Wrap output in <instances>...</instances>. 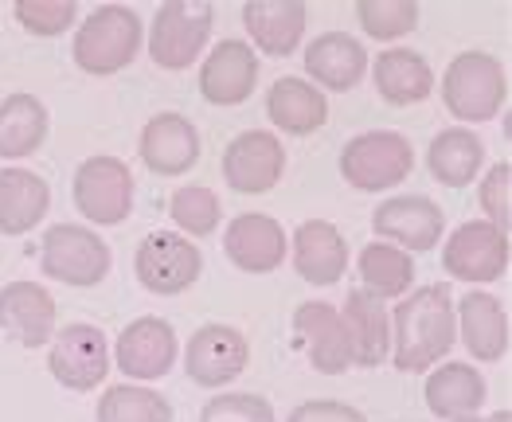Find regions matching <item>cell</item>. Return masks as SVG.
I'll return each instance as SVG.
<instances>
[{
	"label": "cell",
	"mask_w": 512,
	"mask_h": 422,
	"mask_svg": "<svg viewBox=\"0 0 512 422\" xmlns=\"http://www.w3.org/2000/svg\"><path fill=\"white\" fill-rule=\"evenodd\" d=\"M395 333V368L399 372H427L434 360H442L454 348V301L446 286L411 290L387 317Z\"/></svg>",
	"instance_id": "obj_1"
},
{
	"label": "cell",
	"mask_w": 512,
	"mask_h": 422,
	"mask_svg": "<svg viewBox=\"0 0 512 422\" xmlns=\"http://www.w3.org/2000/svg\"><path fill=\"white\" fill-rule=\"evenodd\" d=\"M141 47V20L126 4H102L83 20V28L75 32V63L86 75H118L133 63Z\"/></svg>",
	"instance_id": "obj_2"
},
{
	"label": "cell",
	"mask_w": 512,
	"mask_h": 422,
	"mask_svg": "<svg viewBox=\"0 0 512 422\" xmlns=\"http://www.w3.org/2000/svg\"><path fill=\"white\" fill-rule=\"evenodd\" d=\"M509 94L501 59L485 51H462L442 75V102L462 122H489Z\"/></svg>",
	"instance_id": "obj_3"
},
{
	"label": "cell",
	"mask_w": 512,
	"mask_h": 422,
	"mask_svg": "<svg viewBox=\"0 0 512 422\" xmlns=\"http://www.w3.org/2000/svg\"><path fill=\"white\" fill-rule=\"evenodd\" d=\"M415 169V149L403 133L395 129H368L360 137H352L341 153L344 180L356 192H384L395 188L399 180H407Z\"/></svg>",
	"instance_id": "obj_4"
},
{
	"label": "cell",
	"mask_w": 512,
	"mask_h": 422,
	"mask_svg": "<svg viewBox=\"0 0 512 422\" xmlns=\"http://www.w3.org/2000/svg\"><path fill=\"white\" fill-rule=\"evenodd\" d=\"M40 266L47 278L75 286V290H90L110 274V247L90 231V227H75V223H55L43 235Z\"/></svg>",
	"instance_id": "obj_5"
},
{
	"label": "cell",
	"mask_w": 512,
	"mask_h": 422,
	"mask_svg": "<svg viewBox=\"0 0 512 422\" xmlns=\"http://www.w3.org/2000/svg\"><path fill=\"white\" fill-rule=\"evenodd\" d=\"M212 4L204 0H169L157 8L153 16V32H149V55L157 67L165 71H184L192 67V59L204 51V43L212 36Z\"/></svg>",
	"instance_id": "obj_6"
},
{
	"label": "cell",
	"mask_w": 512,
	"mask_h": 422,
	"mask_svg": "<svg viewBox=\"0 0 512 422\" xmlns=\"http://www.w3.org/2000/svg\"><path fill=\"white\" fill-rule=\"evenodd\" d=\"M204 270V254L192 239L184 235H169V231H157V235H145L141 247L133 254V274L137 282L149 290V294L176 297L184 294Z\"/></svg>",
	"instance_id": "obj_7"
},
{
	"label": "cell",
	"mask_w": 512,
	"mask_h": 422,
	"mask_svg": "<svg viewBox=\"0 0 512 422\" xmlns=\"http://www.w3.org/2000/svg\"><path fill=\"white\" fill-rule=\"evenodd\" d=\"M75 208L98 227H118L133 211V176L118 157H86L75 172Z\"/></svg>",
	"instance_id": "obj_8"
},
{
	"label": "cell",
	"mask_w": 512,
	"mask_h": 422,
	"mask_svg": "<svg viewBox=\"0 0 512 422\" xmlns=\"http://www.w3.org/2000/svg\"><path fill=\"white\" fill-rule=\"evenodd\" d=\"M442 266L458 282H497L509 270V235L485 219H470L446 239Z\"/></svg>",
	"instance_id": "obj_9"
},
{
	"label": "cell",
	"mask_w": 512,
	"mask_h": 422,
	"mask_svg": "<svg viewBox=\"0 0 512 422\" xmlns=\"http://www.w3.org/2000/svg\"><path fill=\"white\" fill-rule=\"evenodd\" d=\"M282 172H286V145L266 129H247L223 149V180L243 196L270 192L282 180Z\"/></svg>",
	"instance_id": "obj_10"
},
{
	"label": "cell",
	"mask_w": 512,
	"mask_h": 422,
	"mask_svg": "<svg viewBox=\"0 0 512 422\" xmlns=\"http://www.w3.org/2000/svg\"><path fill=\"white\" fill-rule=\"evenodd\" d=\"M51 376L63 383L67 391H94L110 372V352L106 337L94 325H67L47 356Z\"/></svg>",
	"instance_id": "obj_11"
},
{
	"label": "cell",
	"mask_w": 512,
	"mask_h": 422,
	"mask_svg": "<svg viewBox=\"0 0 512 422\" xmlns=\"http://www.w3.org/2000/svg\"><path fill=\"white\" fill-rule=\"evenodd\" d=\"M247 356H251V348H247V337L239 329H231V325H204L188 340L184 368H188V380L200 383V387H223V383L243 376Z\"/></svg>",
	"instance_id": "obj_12"
},
{
	"label": "cell",
	"mask_w": 512,
	"mask_h": 422,
	"mask_svg": "<svg viewBox=\"0 0 512 422\" xmlns=\"http://www.w3.org/2000/svg\"><path fill=\"white\" fill-rule=\"evenodd\" d=\"M118 368L129 380H161L169 376L172 360H176V333L169 321L161 317H137L133 325L122 329L118 348H114Z\"/></svg>",
	"instance_id": "obj_13"
},
{
	"label": "cell",
	"mask_w": 512,
	"mask_h": 422,
	"mask_svg": "<svg viewBox=\"0 0 512 422\" xmlns=\"http://www.w3.org/2000/svg\"><path fill=\"white\" fill-rule=\"evenodd\" d=\"M223 251L247 274H270V270H278L286 262V231H282L278 219L247 211V215H235L227 223Z\"/></svg>",
	"instance_id": "obj_14"
},
{
	"label": "cell",
	"mask_w": 512,
	"mask_h": 422,
	"mask_svg": "<svg viewBox=\"0 0 512 422\" xmlns=\"http://www.w3.org/2000/svg\"><path fill=\"white\" fill-rule=\"evenodd\" d=\"M372 227H376V235L399 243V251L407 247V251L419 254L438 247L442 227H446V215L427 196H395V200H387V204L376 208Z\"/></svg>",
	"instance_id": "obj_15"
},
{
	"label": "cell",
	"mask_w": 512,
	"mask_h": 422,
	"mask_svg": "<svg viewBox=\"0 0 512 422\" xmlns=\"http://www.w3.org/2000/svg\"><path fill=\"white\" fill-rule=\"evenodd\" d=\"M258 83V59L255 47L243 40H223L212 47V55L200 67V94L212 106H243Z\"/></svg>",
	"instance_id": "obj_16"
},
{
	"label": "cell",
	"mask_w": 512,
	"mask_h": 422,
	"mask_svg": "<svg viewBox=\"0 0 512 422\" xmlns=\"http://www.w3.org/2000/svg\"><path fill=\"white\" fill-rule=\"evenodd\" d=\"M294 333L309 348V364L325 376H337L352 364V348H348V329H344L341 313L329 301H305L294 313Z\"/></svg>",
	"instance_id": "obj_17"
},
{
	"label": "cell",
	"mask_w": 512,
	"mask_h": 422,
	"mask_svg": "<svg viewBox=\"0 0 512 422\" xmlns=\"http://www.w3.org/2000/svg\"><path fill=\"white\" fill-rule=\"evenodd\" d=\"M0 329L24 348H40L55 329V297L36 282H8L0 290Z\"/></svg>",
	"instance_id": "obj_18"
},
{
	"label": "cell",
	"mask_w": 512,
	"mask_h": 422,
	"mask_svg": "<svg viewBox=\"0 0 512 422\" xmlns=\"http://www.w3.org/2000/svg\"><path fill=\"white\" fill-rule=\"evenodd\" d=\"M141 161L157 176H180L200 161V133L180 114H157L141 129Z\"/></svg>",
	"instance_id": "obj_19"
},
{
	"label": "cell",
	"mask_w": 512,
	"mask_h": 422,
	"mask_svg": "<svg viewBox=\"0 0 512 422\" xmlns=\"http://www.w3.org/2000/svg\"><path fill=\"white\" fill-rule=\"evenodd\" d=\"M294 266L313 286H337L348 270L344 235L329 219H305L294 231Z\"/></svg>",
	"instance_id": "obj_20"
},
{
	"label": "cell",
	"mask_w": 512,
	"mask_h": 422,
	"mask_svg": "<svg viewBox=\"0 0 512 422\" xmlns=\"http://www.w3.org/2000/svg\"><path fill=\"white\" fill-rule=\"evenodd\" d=\"M344 329H348V348H352V364L360 368H376L387 360V344H391V321L380 297L368 290H348L341 313Z\"/></svg>",
	"instance_id": "obj_21"
},
{
	"label": "cell",
	"mask_w": 512,
	"mask_h": 422,
	"mask_svg": "<svg viewBox=\"0 0 512 422\" xmlns=\"http://www.w3.org/2000/svg\"><path fill=\"white\" fill-rule=\"evenodd\" d=\"M243 24L255 47L266 55H290L305 36V4L301 0H251L243 4Z\"/></svg>",
	"instance_id": "obj_22"
},
{
	"label": "cell",
	"mask_w": 512,
	"mask_h": 422,
	"mask_svg": "<svg viewBox=\"0 0 512 422\" xmlns=\"http://www.w3.org/2000/svg\"><path fill=\"white\" fill-rule=\"evenodd\" d=\"M458 329L473 360H501L509 352V313L493 294L462 297Z\"/></svg>",
	"instance_id": "obj_23"
},
{
	"label": "cell",
	"mask_w": 512,
	"mask_h": 422,
	"mask_svg": "<svg viewBox=\"0 0 512 422\" xmlns=\"http://www.w3.org/2000/svg\"><path fill=\"white\" fill-rule=\"evenodd\" d=\"M485 395V376L473 364H442L427 380V407L434 419H473Z\"/></svg>",
	"instance_id": "obj_24"
},
{
	"label": "cell",
	"mask_w": 512,
	"mask_h": 422,
	"mask_svg": "<svg viewBox=\"0 0 512 422\" xmlns=\"http://www.w3.org/2000/svg\"><path fill=\"white\" fill-rule=\"evenodd\" d=\"M368 55L348 32H325L305 47V71L329 90H352L364 79Z\"/></svg>",
	"instance_id": "obj_25"
},
{
	"label": "cell",
	"mask_w": 512,
	"mask_h": 422,
	"mask_svg": "<svg viewBox=\"0 0 512 422\" xmlns=\"http://www.w3.org/2000/svg\"><path fill=\"white\" fill-rule=\"evenodd\" d=\"M266 114L270 122L290 133V137H305V133H317V129L329 122V106H325V94L313 83H301V79H278L266 94Z\"/></svg>",
	"instance_id": "obj_26"
},
{
	"label": "cell",
	"mask_w": 512,
	"mask_h": 422,
	"mask_svg": "<svg viewBox=\"0 0 512 422\" xmlns=\"http://www.w3.org/2000/svg\"><path fill=\"white\" fill-rule=\"evenodd\" d=\"M51 208V188L28 169L0 172V235H28Z\"/></svg>",
	"instance_id": "obj_27"
},
{
	"label": "cell",
	"mask_w": 512,
	"mask_h": 422,
	"mask_svg": "<svg viewBox=\"0 0 512 422\" xmlns=\"http://www.w3.org/2000/svg\"><path fill=\"white\" fill-rule=\"evenodd\" d=\"M434 90V71L423 55L407 47H387L376 59V94L387 106H411L423 102Z\"/></svg>",
	"instance_id": "obj_28"
},
{
	"label": "cell",
	"mask_w": 512,
	"mask_h": 422,
	"mask_svg": "<svg viewBox=\"0 0 512 422\" xmlns=\"http://www.w3.org/2000/svg\"><path fill=\"white\" fill-rule=\"evenodd\" d=\"M47 137V110L36 94H8L0 102V157L20 161Z\"/></svg>",
	"instance_id": "obj_29"
},
{
	"label": "cell",
	"mask_w": 512,
	"mask_h": 422,
	"mask_svg": "<svg viewBox=\"0 0 512 422\" xmlns=\"http://www.w3.org/2000/svg\"><path fill=\"white\" fill-rule=\"evenodd\" d=\"M427 161L438 184H446V188H466V184H473V176L481 172L485 145L473 137L470 129H442V133L430 141Z\"/></svg>",
	"instance_id": "obj_30"
},
{
	"label": "cell",
	"mask_w": 512,
	"mask_h": 422,
	"mask_svg": "<svg viewBox=\"0 0 512 422\" xmlns=\"http://www.w3.org/2000/svg\"><path fill=\"white\" fill-rule=\"evenodd\" d=\"M360 282L372 297H403L415 282V262L411 254L391 247V243H368L360 251Z\"/></svg>",
	"instance_id": "obj_31"
},
{
	"label": "cell",
	"mask_w": 512,
	"mask_h": 422,
	"mask_svg": "<svg viewBox=\"0 0 512 422\" xmlns=\"http://www.w3.org/2000/svg\"><path fill=\"white\" fill-rule=\"evenodd\" d=\"M98 422H172V407L161 391L118 383L102 395Z\"/></svg>",
	"instance_id": "obj_32"
},
{
	"label": "cell",
	"mask_w": 512,
	"mask_h": 422,
	"mask_svg": "<svg viewBox=\"0 0 512 422\" xmlns=\"http://www.w3.org/2000/svg\"><path fill=\"white\" fill-rule=\"evenodd\" d=\"M356 20L372 40H399L407 32H415L419 24V4L415 0H360L356 4Z\"/></svg>",
	"instance_id": "obj_33"
},
{
	"label": "cell",
	"mask_w": 512,
	"mask_h": 422,
	"mask_svg": "<svg viewBox=\"0 0 512 422\" xmlns=\"http://www.w3.org/2000/svg\"><path fill=\"white\" fill-rule=\"evenodd\" d=\"M169 211L172 223L180 231H188V235H215V227H219V196L212 188H200V184L180 188L172 196Z\"/></svg>",
	"instance_id": "obj_34"
},
{
	"label": "cell",
	"mask_w": 512,
	"mask_h": 422,
	"mask_svg": "<svg viewBox=\"0 0 512 422\" xmlns=\"http://www.w3.org/2000/svg\"><path fill=\"white\" fill-rule=\"evenodd\" d=\"M79 8L75 0H16V20L32 32V36H63L75 24Z\"/></svg>",
	"instance_id": "obj_35"
},
{
	"label": "cell",
	"mask_w": 512,
	"mask_h": 422,
	"mask_svg": "<svg viewBox=\"0 0 512 422\" xmlns=\"http://www.w3.org/2000/svg\"><path fill=\"white\" fill-rule=\"evenodd\" d=\"M200 422H278L274 407L258 395H215L204 403Z\"/></svg>",
	"instance_id": "obj_36"
},
{
	"label": "cell",
	"mask_w": 512,
	"mask_h": 422,
	"mask_svg": "<svg viewBox=\"0 0 512 422\" xmlns=\"http://www.w3.org/2000/svg\"><path fill=\"white\" fill-rule=\"evenodd\" d=\"M509 184H512V165H497L489 169V176L481 180L477 196H481V208H485V223H493L497 231L509 235Z\"/></svg>",
	"instance_id": "obj_37"
},
{
	"label": "cell",
	"mask_w": 512,
	"mask_h": 422,
	"mask_svg": "<svg viewBox=\"0 0 512 422\" xmlns=\"http://www.w3.org/2000/svg\"><path fill=\"white\" fill-rule=\"evenodd\" d=\"M286 422H368L356 407L337 403V399H313V403H301L290 411Z\"/></svg>",
	"instance_id": "obj_38"
},
{
	"label": "cell",
	"mask_w": 512,
	"mask_h": 422,
	"mask_svg": "<svg viewBox=\"0 0 512 422\" xmlns=\"http://www.w3.org/2000/svg\"><path fill=\"white\" fill-rule=\"evenodd\" d=\"M485 422H512V415H509V411H493Z\"/></svg>",
	"instance_id": "obj_39"
},
{
	"label": "cell",
	"mask_w": 512,
	"mask_h": 422,
	"mask_svg": "<svg viewBox=\"0 0 512 422\" xmlns=\"http://www.w3.org/2000/svg\"><path fill=\"white\" fill-rule=\"evenodd\" d=\"M454 422H477V419H454Z\"/></svg>",
	"instance_id": "obj_40"
}]
</instances>
